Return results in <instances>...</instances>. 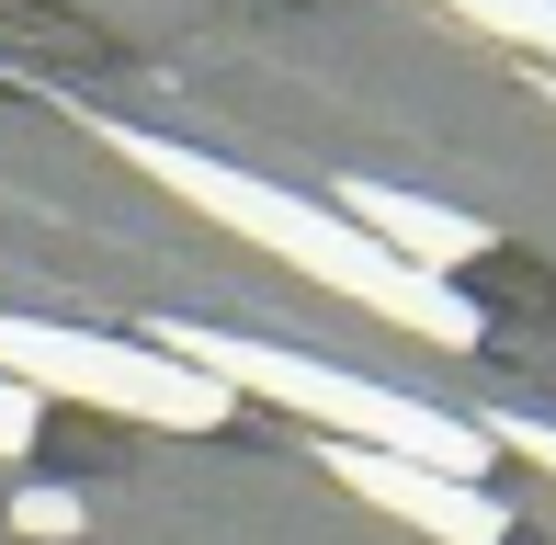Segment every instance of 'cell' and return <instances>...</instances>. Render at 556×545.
<instances>
[{
    "instance_id": "6da1fadb",
    "label": "cell",
    "mask_w": 556,
    "mask_h": 545,
    "mask_svg": "<svg viewBox=\"0 0 556 545\" xmlns=\"http://www.w3.org/2000/svg\"><path fill=\"white\" fill-rule=\"evenodd\" d=\"M91 137H103V148H114L125 170L170 182V193H182L193 216L239 228L250 251H273V262L318 272L330 295H352V307H375L387 330H409V341H443V353H477V330H489V318H477L466 295L443 284V272L397 262L387 239H375V228H352L341 205H307V193H285V182H250V170L205 160V148H182V137H148V126H114V114H91Z\"/></svg>"
},
{
    "instance_id": "7a4b0ae2",
    "label": "cell",
    "mask_w": 556,
    "mask_h": 545,
    "mask_svg": "<svg viewBox=\"0 0 556 545\" xmlns=\"http://www.w3.org/2000/svg\"><path fill=\"white\" fill-rule=\"evenodd\" d=\"M148 341L182 353V364H205L227 398L307 409L330 443H375V455L443 466V478H489V455H500L477 420H454V409H432V398H397V386H375V376H341V364H318V353H285V341H239V330H205V318H160Z\"/></svg>"
},
{
    "instance_id": "3957f363",
    "label": "cell",
    "mask_w": 556,
    "mask_h": 545,
    "mask_svg": "<svg viewBox=\"0 0 556 545\" xmlns=\"http://www.w3.org/2000/svg\"><path fill=\"white\" fill-rule=\"evenodd\" d=\"M0 376L35 386V398H80L114 420H160V432H216L227 386L205 364L160 353V341H103V330H68V318H0Z\"/></svg>"
},
{
    "instance_id": "277c9868",
    "label": "cell",
    "mask_w": 556,
    "mask_h": 545,
    "mask_svg": "<svg viewBox=\"0 0 556 545\" xmlns=\"http://www.w3.org/2000/svg\"><path fill=\"white\" fill-rule=\"evenodd\" d=\"M330 478L352 500H375L387 523H409L420 545H511V511L489 500V478H443V466L375 455V443H330Z\"/></svg>"
},
{
    "instance_id": "5b68a950",
    "label": "cell",
    "mask_w": 556,
    "mask_h": 545,
    "mask_svg": "<svg viewBox=\"0 0 556 545\" xmlns=\"http://www.w3.org/2000/svg\"><path fill=\"white\" fill-rule=\"evenodd\" d=\"M341 216H352V228H375L397 262L443 272V284H454V262L489 251V228H477V216H454V205H432V193H409V182H341Z\"/></svg>"
},
{
    "instance_id": "8992f818",
    "label": "cell",
    "mask_w": 556,
    "mask_h": 545,
    "mask_svg": "<svg viewBox=\"0 0 556 545\" xmlns=\"http://www.w3.org/2000/svg\"><path fill=\"white\" fill-rule=\"evenodd\" d=\"M443 12H466L477 35H511V46H534V58H556V0H443Z\"/></svg>"
},
{
    "instance_id": "52a82bcc",
    "label": "cell",
    "mask_w": 556,
    "mask_h": 545,
    "mask_svg": "<svg viewBox=\"0 0 556 545\" xmlns=\"http://www.w3.org/2000/svg\"><path fill=\"white\" fill-rule=\"evenodd\" d=\"M80 523H91L80 489H12V534H46V545H58V534H80Z\"/></svg>"
},
{
    "instance_id": "ba28073f",
    "label": "cell",
    "mask_w": 556,
    "mask_h": 545,
    "mask_svg": "<svg viewBox=\"0 0 556 545\" xmlns=\"http://www.w3.org/2000/svg\"><path fill=\"white\" fill-rule=\"evenodd\" d=\"M35 420H46V398H35V386H12V376H0V455H35Z\"/></svg>"
},
{
    "instance_id": "9c48e42d",
    "label": "cell",
    "mask_w": 556,
    "mask_h": 545,
    "mask_svg": "<svg viewBox=\"0 0 556 545\" xmlns=\"http://www.w3.org/2000/svg\"><path fill=\"white\" fill-rule=\"evenodd\" d=\"M489 443H500V455H534V466H545V478H556V420H500V432H489Z\"/></svg>"
},
{
    "instance_id": "30bf717a",
    "label": "cell",
    "mask_w": 556,
    "mask_h": 545,
    "mask_svg": "<svg viewBox=\"0 0 556 545\" xmlns=\"http://www.w3.org/2000/svg\"><path fill=\"white\" fill-rule=\"evenodd\" d=\"M545 103H556V68H545Z\"/></svg>"
}]
</instances>
